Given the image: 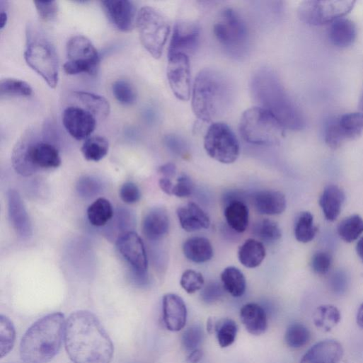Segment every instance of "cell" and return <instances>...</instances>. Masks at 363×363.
Wrapping results in <instances>:
<instances>
[{
    "label": "cell",
    "instance_id": "6da1fadb",
    "mask_svg": "<svg viewBox=\"0 0 363 363\" xmlns=\"http://www.w3.org/2000/svg\"><path fill=\"white\" fill-rule=\"evenodd\" d=\"M65 347L75 363H110L113 342L99 319L92 312L72 313L66 324Z\"/></svg>",
    "mask_w": 363,
    "mask_h": 363
},
{
    "label": "cell",
    "instance_id": "7a4b0ae2",
    "mask_svg": "<svg viewBox=\"0 0 363 363\" xmlns=\"http://www.w3.org/2000/svg\"><path fill=\"white\" fill-rule=\"evenodd\" d=\"M250 90L258 107L272 114L284 129L301 131L304 129L306 122L302 113L272 69L257 70L250 79Z\"/></svg>",
    "mask_w": 363,
    "mask_h": 363
},
{
    "label": "cell",
    "instance_id": "3957f363",
    "mask_svg": "<svg viewBox=\"0 0 363 363\" xmlns=\"http://www.w3.org/2000/svg\"><path fill=\"white\" fill-rule=\"evenodd\" d=\"M67 321L60 312L34 323L23 337L20 352L25 363H48L59 352L65 338Z\"/></svg>",
    "mask_w": 363,
    "mask_h": 363
},
{
    "label": "cell",
    "instance_id": "277c9868",
    "mask_svg": "<svg viewBox=\"0 0 363 363\" xmlns=\"http://www.w3.org/2000/svg\"><path fill=\"white\" fill-rule=\"evenodd\" d=\"M232 91L219 71L205 69L197 76L192 91V108L197 119L209 123L224 115L231 101Z\"/></svg>",
    "mask_w": 363,
    "mask_h": 363
},
{
    "label": "cell",
    "instance_id": "5b68a950",
    "mask_svg": "<svg viewBox=\"0 0 363 363\" xmlns=\"http://www.w3.org/2000/svg\"><path fill=\"white\" fill-rule=\"evenodd\" d=\"M12 161L18 174L30 177L40 171L59 168L62 158L56 146L42 139L36 131L29 130L17 142Z\"/></svg>",
    "mask_w": 363,
    "mask_h": 363
},
{
    "label": "cell",
    "instance_id": "8992f818",
    "mask_svg": "<svg viewBox=\"0 0 363 363\" xmlns=\"http://www.w3.org/2000/svg\"><path fill=\"white\" fill-rule=\"evenodd\" d=\"M25 59L51 88H57L59 80L57 50L45 33L32 23L28 24L26 28Z\"/></svg>",
    "mask_w": 363,
    "mask_h": 363
},
{
    "label": "cell",
    "instance_id": "52a82bcc",
    "mask_svg": "<svg viewBox=\"0 0 363 363\" xmlns=\"http://www.w3.org/2000/svg\"><path fill=\"white\" fill-rule=\"evenodd\" d=\"M238 129L244 141L258 146L277 144L285 130L272 114L258 106L242 114Z\"/></svg>",
    "mask_w": 363,
    "mask_h": 363
},
{
    "label": "cell",
    "instance_id": "ba28073f",
    "mask_svg": "<svg viewBox=\"0 0 363 363\" xmlns=\"http://www.w3.org/2000/svg\"><path fill=\"white\" fill-rule=\"evenodd\" d=\"M215 39L231 57H244L250 44L248 28L243 18L232 8L224 9L214 25Z\"/></svg>",
    "mask_w": 363,
    "mask_h": 363
},
{
    "label": "cell",
    "instance_id": "9c48e42d",
    "mask_svg": "<svg viewBox=\"0 0 363 363\" xmlns=\"http://www.w3.org/2000/svg\"><path fill=\"white\" fill-rule=\"evenodd\" d=\"M137 27L144 49L159 59L171 31L167 19L156 9L144 7L137 14Z\"/></svg>",
    "mask_w": 363,
    "mask_h": 363
},
{
    "label": "cell",
    "instance_id": "30bf717a",
    "mask_svg": "<svg viewBox=\"0 0 363 363\" xmlns=\"http://www.w3.org/2000/svg\"><path fill=\"white\" fill-rule=\"evenodd\" d=\"M355 4L353 0H309L299 6L298 17L311 26L332 24L348 15Z\"/></svg>",
    "mask_w": 363,
    "mask_h": 363
},
{
    "label": "cell",
    "instance_id": "8fae6325",
    "mask_svg": "<svg viewBox=\"0 0 363 363\" xmlns=\"http://www.w3.org/2000/svg\"><path fill=\"white\" fill-rule=\"evenodd\" d=\"M204 147L209 157L223 164L234 163L240 155V144L236 136L223 122L211 125L204 136Z\"/></svg>",
    "mask_w": 363,
    "mask_h": 363
},
{
    "label": "cell",
    "instance_id": "7c38bea8",
    "mask_svg": "<svg viewBox=\"0 0 363 363\" xmlns=\"http://www.w3.org/2000/svg\"><path fill=\"white\" fill-rule=\"evenodd\" d=\"M67 62L65 73L70 76L87 74L96 75L100 67V58L92 42L82 35L73 37L67 44Z\"/></svg>",
    "mask_w": 363,
    "mask_h": 363
},
{
    "label": "cell",
    "instance_id": "4fadbf2b",
    "mask_svg": "<svg viewBox=\"0 0 363 363\" xmlns=\"http://www.w3.org/2000/svg\"><path fill=\"white\" fill-rule=\"evenodd\" d=\"M167 78L174 96L181 101H188L192 96L191 69L187 55L168 56Z\"/></svg>",
    "mask_w": 363,
    "mask_h": 363
},
{
    "label": "cell",
    "instance_id": "5bb4252c",
    "mask_svg": "<svg viewBox=\"0 0 363 363\" xmlns=\"http://www.w3.org/2000/svg\"><path fill=\"white\" fill-rule=\"evenodd\" d=\"M117 247L132 267V271L148 274V258L142 238L134 231L120 236Z\"/></svg>",
    "mask_w": 363,
    "mask_h": 363
},
{
    "label": "cell",
    "instance_id": "9a60e30c",
    "mask_svg": "<svg viewBox=\"0 0 363 363\" xmlns=\"http://www.w3.org/2000/svg\"><path fill=\"white\" fill-rule=\"evenodd\" d=\"M62 122L68 133L75 139H88L97 126V118L83 108L71 106L63 113Z\"/></svg>",
    "mask_w": 363,
    "mask_h": 363
},
{
    "label": "cell",
    "instance_id": "2e32d148",
    "mask_svg": "<svg viewBox=\"0 0 363 363\" xmlns=\"http://www.w3.org/2000/svg\"><path fill=\"white\" fill-rule=\"evenodd\" d=\"M200 40V28L195 23L175 24L168 50V56L182 54L189 57L197 49Z\"/></svg>",
    "mask_w": 363,
    "mask_h": 363
},
{
    "label": "cell",
    "instance_id": "e0dca14e",
    "mask_svg": "<svg viewBox=\"0 0 363 363\" xmlns=\"http://www.w3.org/2000/svg\"><path fill=\"white\" fill-rule=\"evenodd\" d=\"M109 21L120 31L129 33L137 24V9L128 0H107L101 2Z\"/></svg>",
    "mask_w": 363,
    "mask_h": 363
},
{
    "label": "cell",
    "instance_id": "ac0fdd59",
    "mask_svg": "<svg viewBox=\"0 0 363 363\" xmlns=\"http://www.w3.org/2000/svg\"><path fill=\"white\" fill-rule=\"evenodd\" d=\"M8 204L10 220L17 234L22 238H30L33 233V225L18 191L16 190L8 191Z\"/></svg>",
    "mask_w": 363,
    "mask_h": 363
},
{
    "label": "cell",
    "instance_id": "d6986e66",
    "mask_svg": "<svg viewBox=\"0 0 363 363\" xmlns=\"http://www.w3.org/2000/svg\"><path fill=\"white\" fill-rule=\"evenodd\" d=\"M163 317L168 330L178 332L183 329L187 322L188 311L185 301L180 296L169 293L163 296Z\"/></svg>",
    "mask_w": 363,
    "mask_h": 363
},
{
    "label": "cell",
    "instance_id": "ffe728a7",
    "mask_svg": "<svg viewBox=\"0 0 363 363\" xmlns=\"http://www.w3.org/2000/svg\"><path fill=\"white\" fill-rule=\"evenodd\" d=\"M343 355L341 344L335 340H321L313 345L300 363H338Z\"/></svg>",
    "mask_w": 363,
    "mask_h": 363
},
{
    "label": "cell",
    "instance_id": "44dd1931",
    "mask_svg": "<svg viewBox=\"0 0 363 363\" xmlns=\"http://www.w3.org/2000/svg\"><path fill=\"white\" fill-rule=\"evenodd\" d=\"M252 199L257 212L263 215H279L283 213L287 207L286 197L280 191H259L253 195Z\"/></svg>",
    "mask_w": 363,
    "mask_h": 363
},
{
    "label": "cell",
    "instance_id": "7402d4cb",
    "mask_svg": "<svg viewBox=\"0 0 363 363\" xmlns=\"http://www.w3.org/2000/svg\"><path fill=\"white\" fill-rule=\"evenodd\" d=\"M177 215L181 227L187 232L207 229L211 224L209 216L195 202L179 207Z\"/></svg>",
    "mask_w": 363,
    "mask_h": 363
},
{
    "label": "cell",
    "instance_id": "603a6c76",
    "mask_svg": "<svg viewBox=\"0 0 363 363\" xmlns=\"http://www.w3.org/2000/svg\"><path fill=\"white\" fill-rule=\"evenodd\" d=\"M143 232L147 239L157 241L165 236L169 230L168 214L163 207L151 209L143 221Z\"/></svg>",
    "mask_w": 363,
    "mask_h": 363
},
{
    "label": "cell",
    "instance_id": "cb8c5ba5",
    "mask_svg": "<svg viewBox=\"0 0 363 363\" xmlns=\"http://www.w3.org/2000/svg\"><path fill=\"white\" fill-rule=\"evenodd\" d=\"M240 318L246 330L253 335H260L267 329L266 313L257 304L249 303L243 306Z\"/></svg>",
    "mask_w": 363,
    "mask_h": 363
},
{
    "label": "cell",
    "instance_id": "d4e9b609",
    "mask_svg": "<svg viewBox=\"0 0 363 363\" xmlns=\"http://www.w3.org/2000/svg\"><path fill=\"white\" fill-rule=\"evenodd\" d=\"M345 196L343 191L335 185L326 186L319 199V205L325 218L334 221L339 216Z\"/></svg>",
    "mask_w": 363,
    "mask_h": 363
},
{
    "label": "cell",
    "instance_id": "484cf974",
    "mask_svg": "<svg viewBox=\"0 0 363 363\" xmlns=\"http://www.w3.org/2000/svg\"><path fill=\"white\" fill-rule=\"evenodd\" d=\"M356 37V26L351 21L341 18L330 24L328 38L335 47L347 48L353 45Z\"/></svg>",
    "mask_w": 363,
    "mask_h": 363
},
{
    "label": "cell",
    "instance_id": "4316f807",
    "mask_svg": "<svg viewBox=\"0 0 363 363\" xmlns=\"http://www.w3.org/2000/svg\"><path fill=\"white\" fill-rule=\"evenodd\" d=\"M185 257L195 263H203L210 260L214 255V250L210 241L204 237H192L183 244Z\"/></svg>",
    "mask_w": 363,
    "mask_h": 363
},
{
    "label": "cell",
    "instance_id": "83f0119b",
    "mask_svg": "<svg viewBox=\"0 0 363 363\" xmlns=\"http://www.w3.org/2000/svg\"><path fill=\"white\" fill-rule=\"evenodd\" d=\"M224 217L228 225L237 233L246 231L249 222V211L239 200H231L225 207Z\"/></svg>",
    "mask_w": 363,
    "mask_h": 363
},
{
    "label": "cell",
    "instance_id": "f1b7e54d",
    "mask_svg": "<svg viewBox=\"0 0 363 363\" xmlns=\"http://www.w3.org/2000/svg\"><path fill=\"white\" fill-rule=\"evenodd\" d=\"M74 96L83 108L93 115L97 119H106L110 114L109 101L103 96L84 91L74 93Z\"/></svg>",
    "mask_w": 363,
    "mask_h": 363
},
{
    "label": "cell",
    "instance_id": "f546056e",
    "mask_svg": "<svg viewBox=\"0 0 363 363\" xmlns=\"http://www.w3.org/2000/svg\"><path fill=\"white\" fill-rule=\"evenodd\" d=\"M266 255L263 244L253 238L246 240L238 250V260L246 267L255 268L260 265Z\"/></svg>",
    "mask_w": 363,
    "mask_h": 363
},
{
    "label": "cell",
    "instance_id": "4dcf8cb0",
    "mask_svg": "<svg viewBox=\"0 0 363 363\" xmlns=\"http://www.w3.org/2000/svg\"><path fill=\"white\" fill-rule=\"evenodd\" d=\"M87 214L91 224L96 227H102L113 219L115 211L108 200L100 197L89 206Z\"/></svg>",
    "mask_w": 363,
    "mask_h": 363
},
{
    "label": "cell",
    "instance_id": "1f68e13d",
    "mask_svg": "<svg viewBox=\"0 0 363 363\" xmlns=\"http://www.w3.org/2000/svg\"><path fill=\"white\" fill-rule=\"evenodd\" d=\"M221 280L224 289L234 297L243 296L246 289V280L243 273L237 267L230 266L225 268Z\"/></svg>",
    "mask_w": 363,
    "mask_h": 363
},
{
    "label": "cell",
    "instance_id": "d6a6232c",
    "mask_svg": "<svg viewBox=\"0 0 363 363\" xmlns=\"http://www.w3.org/2000/svg\"><path fill=\"white\" fill-rule=\"evenodd\" d=\"M341 314L337 307L333 305H321L316 308L313 314L315 325L324 331H330L340 322Z\"/></svg>",
    "mask_w": 363,
    "mask_h": 363
},
{
    "label": "cell",
    "instance_id": "836d02e7",
    "mask_svg": "<svg viewBox=\"0 0 363 363\" xmlns=\"http://www.w3.org/2000/svg\"><path fill=\"white\" fill-rule=\"evenodd\" d=\"M346 140L357 138L363 132V113H352L335 119Z\"/></svg>",
    "mask_w": 363,
    "mask_h": 363
},
{
    "label": "cell",
    "instance_id": "e575fe53",
    "mask_svg": "<svg viewBox=\"0 0 363 363\" xmlns=\"http://www.w3.org/2000/svg\"><path fill=\"white\" fill-rule=\"evenodd\" d=\"M109 148V142L106 138L95 136L86 139L81 151L87 161L98 162L108 155Z\"/></svg>",
    "mask_w": 363,
    "mask_h": 363
},
{
    "label": "cell",
    "instance_id": "d590c367",
    "mask_svg": "<svg viewBox=\"0 0 363 363\" xmlns=\"http://www.w3.org/2000/svg\"><path fill=\"white\" fill-rule=\"evenodd\" d=\"M337 231L342 241L352 243L363 234V219L357 214L351 215L339 223Z\"/></svg>",
    "mask_w": 363,
    "mask_h": 363
},
{
    "label": "cell",
    "instance_id": "8d00e7d4",
    "mask_svg": "<svg viewBox=\"0 0 363 363\" xmlns=\"http://www.w3.org/2000/svg\"><path fill=\"white\" fill-rule=\"evenodd\" d=\"M110 222V229L109 230L111 231L114 230V234H117L118 238L126 233L134 231L136 217L132 210L122 207L117 209L114 217Z\"/></svg>",
    "mask_w": 363,
    "mask_h": 363
},
{
    "label": "cell",
    "instance_id": "74e56055",
    "mask_svg": "<svg viewBox=\"0 0 363 363\" xmlns=\"http://www.w3.org/2000/svg\"><path fill=\"white\" fill-rule=\"evenodd\" d=\"M318 231L314 225L313 217L309 212H301L297 217L294 226V236L296 239L303 243L312 241Z\"/></svg>",
    "mask_w": 363,
    "mask_h": 363
},
{
    "label": "cell",
    "instance_id": "f35d334b",
    "mask_svg": "<svg viewBox=\"0 0 363 363\" xmlns=\"http://www.w3.org/2000/svg\"><path fill=\"white\" fill-rule=\"evenodd\" d=\"M16 330L13 321L4 315L0 316V357L4 358L13 349Z\"/></svg>",
    "mask_w": 363,
    "mask_h": 363
},
{
    "label": "cell",
    "instance_id": "ab89813d",
    "mask_svg": "<svg viewBox=\"0 0 363 363\" xmlns=\"http://www.w3.org/2000/svg\"><path fill=\"white\" fill-rule=\"evenodd\" d=\"M33 90L27 82L16 79H6L0 83V96L4 97H30Z\"/></svg>",
    "mask_w": 363,
    "mask_h": 363
},
{
    "label": "cell",
    "instance_id": "60d3db41",
    "mask_svg": "<svg viewBox=\"0 0 363 363\" xmlns=\"http://www.w3.org/2000/svg\"><path fill=\"white\" fill-rule=\"evenodd\" d=\"M311 339L309 328L301 323L290 324L284 335L287 345L292 348H300L306 345Z\"/></svg>",
    "mask_w": 363,
    "mask_h": 363
},
{
    "label": "cell",
    "instance_id": "b9f144b4",
    "mask_svg": "<svg viewBox=\"0 0 363 363\" xmlns=\"http://www.w3.org/2000/svg\"><path fill=\"white\" fill-rule=\"evenodd\" d=\"M253 231L255 236L266 242H275L282 237V231L277 223L269 219L258 221Z\"/></svg>",
    "mask_w": 363,
    "mask_h": 363
},
{
    "label": "cell",
    "instance_id": "7bdbcfd3",
    "mask_svg": "<svg viewBox=\"0 0 363 363\" xmlns=\"http://www.w3.org/2000/svg\"><path fill=\"white\" fill-rule=\"evenodd\" d=\"M217 338L219 345L228 347L231 345L236 338L238 326L236 323L230 318L221 320L215 325Z\"/></svg>",
    "mask_w": 363,
    "mask_h": 363
},
{
    "label": "cell",
    "instance_id": "ee69618b",
    "mask_svg": "<svg viewBox=\"0 0 363 363\" xmlns=\"http://www.w3.org/2000/svg\"><path fill=\"white\" fill-rule=\"evenodd\" d=\"M115 99L122 105H132L137 101L134 88L125 81H115L112 87Z\"/></svg>",
    "mask_w": 363,
    "mask_h": 363
},
{
    "label": "cell",
    "instance_id": "f6af8a7d",
    "mask_svg": "<svg viewBox=\"0 0 363 363\" xmlns=\"http://www.w3.org/2000/svg\"><path fill=\"white\" fill-rule=\"evenodd\" d=\"M76 189L81 197L89 199L101 192L103 183L93 176H83L79 180Z\"/></svg>",
    "mask_w": 363,
    "mask_h": 363
},
{
    "label": "cell",
    "instance_id": "bcb514c9",
    "mask_svg": "<svg viewBox=\"0 0 363 363\" xmlns=\"http://www.w3.org/2000/svg\"><path fill=\"white\" fill-rule=\"evenodd\" d=\"M204 279L202 273L193 270H185L180 279V285L188 294H194L202 289Z\"/></svg>",
    "mask_w": 363,
    "mask_h": 363
},
{
    "label": "cell",
    "instance_id": "7dc6e473",
    "mask_svg": "<svg viewBox=\"0 0 363 363\" xmlns=\"http://www.w3.org/2000/svg\"><path fill=\"white\" fill-rule=\"evenodd\" d=\"M204 338L202 328L199 325H193L187 328L182 336L183 347L190 352L198 348Z\"/></svg>",
    "mask_w": 363,
    "mask_h": 363
},
{
    "label": "cell",
    "instance_id": "c3c4849f",
    "mask_svg": "<svg viewBox=\"0 0 363 363\" xmlns=\"http://www.w3.org/2000/svg\"><path fill=\"white\" fill-rule=\"evenodd\" d=\"M40 18L45 22L54 21L58 17L59 6L56 1H35Z\"/></svg>",
    "mask_w": 363,
    "mask_h": 363
},
{
    "label": "cell",
    "instance_id": "681fc988",
    "mask_svg": "<svg viewBox=\"0 0 363 363\" xmlns=\"http://www.w3.org/2000/svg\"><path fill=\"white\" fill-rule=\"evenodd\" d=\"M332 264L330 254L325 251H318L312 257L311 268L318 275H325L330 270Z\"/></svg>",
    "mask_w": 363,
    "mask_h": 363
},
{
    "label": "cell",
    "instance_id": "f907efd6",
    "mask_svg": "<svg viewBox=\"0 0 363 363\" xmlns=\"http://www.w3.org/2000/svg\"><path fill=\"white\" fill-rule=\"evenodd\" d=\"M195 190V184L192 180L186 174L180 175L174 185L173 195L179 198L188 197Z\"/></svg>",
    "mask_w": 363,
    "mask_h": 363
},
{
    "label": "cell",
    "instance_id": "816d5d0a",
    "mask_svg": "<svg viewBox=\"0 0 363 363\" xmlns=\"http://www.w3.org/2000/svg\"><path fill=\"white\" fill-rule=\"evenodd\" d=\"M166 148L173 154L179 156H185L188 153V145L180 137L175 134H168L164 138Z\"/></svg>",
    "mask_w": 363,
    "mask_h": 363
},
{
    "label": "cell",
    "instance_id": "f5cc1de1",
    "mask_svg": "<svg viewBox=\"0 0 363 363\" xmlns=\"http://www.w3.org/2000/svg\"><path fill=\"white\" fill-rule=\"evenodd\" d=\"M120 196L126 204H133L140 200L142 195L139 187L136 184L128 182L121 187Z\"/></svg>",
    "mask_w": 363,
    "mask_h": 363
},
{
    "label": "cell",
    "instance_id": "db71d44e",
    "mask_svg": "<svg viewBox=\"0 0 363 363\" xmlns=\"http://www.w3.org/2000/svg\"><path fill=\"white\" fill-rule=\"evenodd\" d=\"M223 288L217 282H211L208 284L201 292V299L202 301L207 304H211L217 301L224 294Z\"/></svg>",
    "mask_w": 363,
    "mask_h": 363
},
{
    "label": "cell",
    "instance_id": "11a10c76",
    "mask_svg": "<svg viewBox=\"0 0 363 363\" xmlns=\"http://www.w3.org/2000/svg\"><path fill=\"white\" fill-rule=\"evenodd\" d=\"M177 167L174 163H168L161 166L159 168V173L161 178L171 179L176 175Z\"/></svg>",
    "mask_w": 363,
    "mask_h": 363
},
{
    "label": "cell",
    "instance_id": "9f6ffc18",
    "mask_svg": "<svg viewBox=\"0 0 363 363\" xmlns=\"http://www.w3.org/2000/svg\"><path fill=\"white\" fill-rule=\"evenodd\" d=\"M159 186L166 194L173 195L174 184L171 179L161 178L159 180Z\"/></svg>",
    "mask_w": 363,
    "mask_h": 363
},
{
    "label": "cell",
    "instance_id": "6f0895ef",
    "mask_svg": "<svg viewBox=\"0 0 363 363\" xmlns=\"http://www.w3.org/2000/svg\"><path fill=\"white\" fill-rule=\"evenodd\" d=\"M203 357L202 351L197 348L192 352H190V355L188 357V361L190 363H198Z\"/></svg>",
    "mask_w": 363,
    "mask_h": 363
},
{
    "label": "cell",
    "instance_id": "680465c9",
    "mask_svg": "<svg viewBox=\"0 0 363 363\" xmlns=\"http://www.w3.org/2000/svg\"><path fill=\"white\" fill-rule=\"evenodd\" d=\"M0 29L4 30L7 25L8 21V15L6 11V8L4 6V4H0Z\"/></svg>",
    "mask_w": 363,
    "mask_h": 363
},
{
    "label": "cell",
    "instance_id": "91938a15",
    "mask_svg": "<svg viewBox=\"0 0 363 363\" xmlns=\"http://www.w3.org/2000/svg\"><path fill=\"white\" fill-rule=\"evenodd\" d=\"M356 321L358 325L363 329V304L358 309Z\"/></svg>",
    "mask_w": 363,
    "mask_h": 363
},
{
    "label": "cell",
    "instance_id": "94428289",
    "mask_svg": "<svg viewBox=\"0 0 363 363\" xmlns=\"http://www.w3.org/2000/svg\"><path fill=\"white\" fill-rule=\"evenodd\" d=\"M356 251L358 256L363 262V236L360 238L356 245Z\"/></svg>",
    "mask_w": 363,
    "mask_h": 363
},
{
    "label": "cell",
    "instance_id": "6125c7cd",
    "mask_svg": "<svg viewBox=\"0 0 363 363\" xmlns=\"http://www.w3.org/2000/svg\"><path fill=\"white\" fill-rule=\"evenodd\" d=\"M207 331L209 334L213 333L214 328L215 329V326L214 325V321L210 318L207 321Z\"/></svg>",
    "mask_w": 363,
    "mask_h": 363
},
{
    "label": "cell",
    "instance_id": "be15d7a7",
    "mask_svg": "<svg viewBox=\"0 0 363 363\" xmlns=\"http://www.w3.org/2000/svg\"><path fill=\"white\" fill-rule=\"evenodd\" d=\"M359 110L363 113V88L358 105Z\"/></svg>",
    "mask_w": 363,
    "mask_h": 363
}]
</instances>
